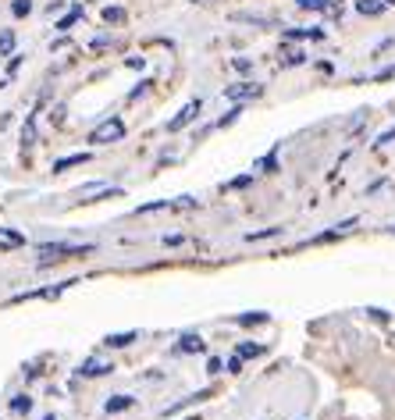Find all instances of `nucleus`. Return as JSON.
Instances as JSON below:
<instances>
[{
    "mask_svg": "<svg viewBox=\"0 0 395 420\" xmlns=\"http://www.w3.org/2000/svg\"><path fill=\"white\" fill-rule=\"evenodd\" d=\"M82 253H93V246H89V243H43V246H36L40 264L65 260V257H82Z\"/></svg>",
    "mask_w": 395,
    "mask_h": 420,
    "instance_id": "nucleus-1",
    "label": "nucleus"
},
{
    "mask_svg": "<svg viewBox=\"0 0 395 420\" xmlns=\"http://www.w3.org/2000/svg\"><path fill=\"white\" fill-rule=\"evenodd\" d=\"M125 139V122L121 118H104V122L89 132V143L93 146H107V143H121Z\"/></svg>",
    "mask_w": 395,
    "mask_h": 420,
    "instance_id": "nucleus-2",
    "label": "nucleus"
},
{
    "mask_svg": "<svg viewBox=\"0 0 395 420\" xmlns=\"http://www.w3.org/2000/svg\"><path fill=\"white\" fill-rule=\"evenodd\" d=\"M260 93H264V86H257V82H235V86H225V100H232V104L257 100Z\"/></svg>",
    "mask_w": 395,
    "mask_h": 420,
    "instance_id": "nucleus-3",
    "label": "nucleus"
},
{
    "mask_svg": "<svg viewBox=\"0 0 395 420\" xmlns=\"http://www.w3.org/2000/svg\"><path fill=\"white\" fill-rule=\"evenodd\" d=\"M200 111H203V100H189V104L182 107V111L171 118V122H168V132H182L186 125H193L196 118H200Z\"/></svg>",
    "mask_w": 395,
    "mask_h": 420,
    "instance_id": "nucleus-4",
    "label": "nucleus"
},
{
    "mask_svg": "<svg viewBox=\"0 0 395 420\" xmlns=\"http://www.w3.org/2000/svg\"><path fill=\"white\" fill-rule=\"evenodd\" d=\"M299 11H328V15H339L342 0H296Z\"/></svg>",
    "mask_w": 395,
    "mask_h": 420,
    "instance_id": "nucleus-5",
    "label": "nucleus"
},
{
    "mask_svg": "<svg viewBox=\"0 0 395 420\" xmlns=\"http://www.w3.org/2000/svg\"><path fill=\"white\" fill-rule=\"evenodd\" d=\"M25 246V235L15 232V228H0V250L11 253V250H22Z\"/></svg>",
    "mask_w": 395,
    "mask_h": 420,
    "instance_id": "nucleus-6",
    "label": "nucleus"
},
{
    "mask_svg": "<svg viewBox=\"0 0 395 420\" xmlns=\"http://www.w3.org/2000/svg\"><path fill=\"white\" fill-rule=\"evenodd\" d=\"M114 367L111 364H104V360H86V364L79 367V374L82 378H104V374H111Z\"/></svg>",
    "mask_w": 395,
    "mask_h": 420,
    "instance_id": "nucleus-7",
    "label": "nucleus"
},
{
    "mask_svg": "<svg viewBox=\"0 0 395 420\" xmlns=\"http://www.w3.org/2000/svg\"><path fill=\"white\" fill-rule=\"evenodd\" d=\"M36 114H40V111H36ZM36 114H29L25 125H22V146H25V150L36 146Z\"/></svg>",
    "mask_w": 395,
    "mask_h": 420,
    "instance_id": "nucleus-8",
    "label": "nucleus"
},
{
    "mask_svg": "<svg viewBox=\"0 0 395 420\" xmlns=\"http://www.w3.org/2000/svg\"><path fill=\"white\" fill-rule=\"evenodd\" d=\"M132 406H136V399H132V396H111V399L104 403V410H107V413H121V410H132Z\"/></svg>",
    "mask_w": 395,
    "mask_h": 420,
    "instance_id": "nucleus-9",
    "label": "nucleus"
},
{
    "mask_svg": "<svg viewBox=\"0 0 395 420\" xmlns=\"http://www.w3.org/2000/svg\"><path fill=\"white\" fill-rule=\"evenodd\" d=\"M388 4H385V0H356V11L360 15H367V18H374V15H381Z\"/></svg>",
    "mask_w": 395,
    "mask_h": 420,
    "instance_id": "nucleus-10",
    "label": "nucleus"
},
{
    "mask_svg": "<svg viewBox=\"0 0 395 420\" xmlns=\"http://www.w3.org/2000/svg\"><path fill=\"white\" fill-rule=\"evenodd\" d=\"M207 346H203V339L200 335H182L178 339V353H203Z\"/></svg>",
    "mask_w": 395,
    "mask_h": 420,
    "instance_id": "nucleus-11",
    "label": "nucleus"
},
{
    "mask_svg": "<svg viewBox=\"0 0 395 420\" xmlns=\"http://www.w3.org/2000/svg\"><path fill=\"white\" fill-rule=\"evenodd\" d=\"M139 339V332H125V335H107L104 339V346H111V349H125V346H132Z\"/></svg>",
    "mask_w": 395,
    "mask_h": 420,
    "instance_id": "nucleus-12",
    "label": "nucleus"
},
{
    "mask_svg": "<svg viewBox=\"0 0 395 420\" xmlns=\"http://www.w3.org/2000/svg\"><path fill=\"white\" fill-rule=\"evenodd\" d=\"M285 40H324V29H289Z\"/></svg>",
    "mask_w": 395,
    "mask_h": 420,
    "instance_id": "nucleus-13",
    "label": "nucleus"
},
{
    "mask_svg": "<svg viewBox=\"0 0 395 420\" xmlns=\"http://www.w3.org/2000/svg\"><path fill=\"white\" fill-rule=\"evenodd\" d=\"M89 161V154H72V157H61V161H54V171H68V168H79V164H86Z\"/></svg>",
    "mask_w": 395,
    "mask_h": 420,
    "instance_id": "nucleus-14",
    "label": "nucleus"
},
{
    "mask_svg": "<svg viewBox=\"0 0 395 420\" xmlns=\"http://www.w3.org/2000/svg\"><path fill=\"white\" fill-rule=\"evenodd\" d=\"M235 321H239L242 328H253V324H267V321H271V314H264V310H253V314H239Z\"/></svg>",
    "mask_w": 395,
    "mask_h": 420,
    "instance_id": "nucleus-15",
    "label": "nucleus"
},
{
    "mask_svg": "<svg viewBox=\"0 0 395 420\" xmlns=\"http://www.w3.org/2000/svg\"><path fill=\"white\" fill-rule=\"evenodd\" d=\"M267 349L264 346H253V342H242L239 349H235V356H242V360H257V356H264Z\"/></svg>",
    "mask_w": 395,
    "mask_h": 420,
    "instance_id": "nucleus-16",
    "label": "nucleus"
},
{
    "mask_svg": "<svg viewBox=\"0 0 395 420\" xmlns=\"http://www.w3.org/2000/svg\"><path fill=\"white\" fill-rule=\"evenodd\" d=\"M303 61H307V54H303V50H285V57H282V68H296V65H303Z\"/></svg>",
    "mask_w": 395,
    "mask_h": 420,
    "instance_id": "nucleus-17",
    "label": "nucleus"
},
{
    "mask_svg": "<svg viewBox=\"0 0 395 420\" xmlns=\"http://www.w3.org/2000/svg\"><path fill=\"white\" fill-rule=\"evenodd\" d=\"M275 235H282L278 225H271V228H264V232H250V235H242V239H246V243H260V239H275Z\"/></svg>",
    "mask_w": 395,
    "mask_h": 420,
    "instance_id": "nucleus-18",
    "label": "nucleus"
},
{
    "mask_svg": "<svg viewBox=\"0 0 395 420\" xmlns=\"http://www.w3.org/2000/svg\"><path fill=\"white\" fill-rule=\"evenodd\" d=\"M15 50V29H4V33H0V57H8Z\"/></svg>",
    "mask_w": 395,
    "mask_h": 420,
    "instance_id": "nucleus-19",
    "label": "nucleus"
},
{
    "mask_svg": "<svg viewBox=\"0 0 395 420\" xmlns=\"http://www.w3.org/2000/svg\"><path fill=\"white\" fill-rule=\"evenodd\" d=\"M79 18H82V8H72V11L65 15V18H61V22H57V29H61V33H68V29H72V25H75Z\"/></svg>",
    "mask_w": 395,
    "mask_h": 420,
    "instance_id": "nucleus-20",
    "label": "nucleus"
},
{
    "mask_svg": "<svg viewBox=\"0 0 395 420\" xmlns=\"http://www.w3.org/2000/svg\"><path fill=\"white\" fill-rule=\"evenodd\" d=\"M107 25H118V22H125V8H104V15H100Z\"/></svg>",
    "mask_w": 395,
    "mask_h": 420,
    "instance_id": "nucleus-21",
    "label": "nucleus"
},
{
    "mask_svg": "<svg viewBox=\"0 0 395 420\" xmlns=\"http://www.w3.org/2000/svg\"><path fill=\"white\" fill-rule=\"evenodd\" d=\"M11 410L15 413H29V410H33V399H29V396H15L11 399Z\"/></svg>",
    "mask_w": 395,
    "mask_h": 420,
    "instance_id": "nucleus-22",
    "label": "nucleus"
},
{
    "mask_svg": "<svg viewBox=\"0 0 395 420\" xmlns=\"http://www.w3.org/2000/svg\"><path fill=\"white\" fill-rule=\"evenodd\" d=\"M11 11H15V18H25L29 11H33V0H15V8H11Z\"/></svg>",
    "mask_w": 395,
    "mask_h": 420,
    "instance_id": "nucleus-23",
    "label": "nucleus"
},
{
    "mask_svg": "<svg viewBox=\"0 0 395 420\" xmlns=\"http://www.w3.org/2000/svg\"><path fill=\"white\" fill-rule=\"evenodd\" d=\"M150 86H154V82H150V79H143V82H139V86L132 89V93H129V100H139V97L146 93V89H150Z\"/></svg>",
    "mask_w": 395,
    "mask_h": 420,
    "instance_id": "nucleus-24",
    "label": "nucleus"
},
{
    "mask_svg": "<svg viewBox=\"0 0 395 420\" xmlns=\"http://www.w3.org/2000/svg\"><path fill=\"white\" fill-rule=\"evenodd\" d=\"M239 114H242V104H239V107H232V111H228V114L221 118V122H218V125H221V129H225V125H232V122H235V118H239Z\"/></svg>",
    "mask_w": 395,
    "mask_h": 420,
    "instance_id": "nucleus-25",
    "label": "nucleus"
},
{
    "mask_svg": "<svg viewBox=\"0 0 395 420\" xmlns=\"http://www.w3.org/2000/svg\"><path fill=\"white\" fill-rule=\"evenodd\" d=\"M232 68H235V72H250V68H253V61H250V57H235Z\"/></svg>",
    "mask_w": 395,
    "mask_h": 420,
    "instance_id": "nucleus-26",
    "label": "nucleus"
},
{
    "mask_svg": "<svg viewBox=\"0 0 395 420\" xmlns=\"http://www.w3.org/2000/svg\"><path fill=\"white\" fill-rule=\"evenodd\" d=\"M392 139H395V129H385V132L378 136V143H374V146H388Z\"/></svg>",
    "mask_w": 395,
    "mask_h": 420,
    "instance_id": "nucleus-27",
    "label": "nucleus"
},
{
    "mask_svg": "<svg viewBox=\"0 0 395 420\" xmlns=\"http://www.w3.org/2000/svg\"><path fill=\"white\" fill-rule=\"evenodd\" d=\"M239 371H242V356H232L228 360V374H239Z\"/></svg>",
    "mask_w": 395,
    "mask_h": 420,
    "instance_id": "nucleus-28",
    "label": "nucleus"
},
{
    "mask_svg": "<svg viewBox=\"0 0 395 420\" xmlns=\"http://www.w3.org/2000/svg\"><path fill=\"white\" fill-rule=\"evenodd\" d=\"M221 367H225L221 360H218V356H210V364H207V371H210V374H221Z\"/></svg>",
    "mask_w": 395,
    "mask_h": 420,
    "instance_id": "nucleus-29",
    "label": "nucleus"
},
{
    "mask_svg": "<svg viewBox=\"0 0 395 420\" xmlns=\"http://www.w3.org/2000/svg\"><path fill=\"white\" fill-rule=\"evenodd\" d=\"M50 122H54V125H61V122H65V107H54V114H50Z\"/></svg>",
    "mask_w": 395,
    "mask_h": 420,
    "instance_id": "nucleus-30",
    "label": "nucleus"
},
{
    "mask_svg": "<svg viewBox=\"0 0 395 420\" xmlns=\"http://www.w3.org/2000/svg\"><path fill=\"white\" fill-rule=\"evenodd\" d=\"M22 68V57H11V61H8V75H15Z\"/></svg>",
    "mask_w": 395,
    "mask_h": 420,
    "instance_id": "nucleus-31",
    "label": "nucleus"
},
{
    "mask_svg": "<svg viewBox=\"0 0 395 420\" xmlns=\"http://www.w3.org/2000/svg\"><path fill=\"white\" fill-rule=\"evenodd\" d=\"M43 420H57V417H54V413H47V417H43Z\"/></svg>",
    "mask_w": 395,
    "mask_h": 420,
    "instance_id": "nucleus-32",
    "label": "nucleus"
},
{
    "mask_svg": "<svg viewBox=\"0 0 395 420\" xmlns=\"http://www.w3.org/2000/svg\"><path fill=\"white\" fill-rule=\"evenodd\" d=\"M385 4H388V8H395V0H385Z\"/></svg>",
    "mask_w": 395,
    "mask_h": 420,
    "instance_id": "nucleus-33",
    "label": "nucleus"
},
{
    "mask_svg": "<svg viewBox=\"0 0 395 420\" xmlns=\"http://www.w3.org/2000/svg\"><path fill=\"white\" fill-rule=\"evenodd\" d=\"M189 4H203V0H189Z\"/></svg>",
    "mask_w": 395,
    "mask_h": 420,
    "instance_id": "nucleus-34",
    "label": "nucleus"
},
{
    "mask_svg": "<svg viewBox=\"0 0 395 420\" xmlns=\"http://www.w3.org/2000/svg\"><path fill=\"white\" fill-rule=\"evenodd\" d=\"M392 232H395V228H392Z\"/></svg>",
    "mask_w": 395,
    "mask_h": 420,
    "instance_id": "nucleus-35",
    "label": "nucleus"
}]
</instances>
